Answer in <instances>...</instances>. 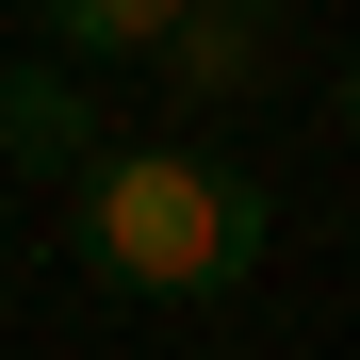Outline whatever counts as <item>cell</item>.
I'll return each mask as SVG.
<instances>
[{
  "mask_svg": "<svg viewBox=\"0 0 360 360\" xmlns=\"http://www.w3.org/2000/svg\"><path fill=\"white\" fill-rule=\"evenodd\" d=\"M262 180L229 148H82L66 164V262L148 311H229L262 278Z\"/></svg>",
  "mask_w": 360,
  "mask_h": 360,
  "instance_id": "cell-1",
  "label": "cell"
},
{
  "mask_svg": "<svg viewBox=\"0 0 360 360\" xmlns=\"http://www.w3.org/2000/svg\"><path fill=\"white\" fill-rule=\"evenodd\" d=\"M262 33H278V0H180L164 49H148V82H164L180 115H246V98H262Z\"/></svg>",
  "mask_w": 360,
  "mask_h": 360,
  "instance_id": "cell-2",
  "label": "cell"
},
{
  "mask_svg": "<svg viewBox=\"0 0 360 360\" xmlns=\"http://www.w3.org/2000/svg\"><path fill=\"white\" fill-rule=\"evenodd\" d=\"M164 17H180V0H33V33L66 49V66H148Z\"/></svg>",
  "mask_w": 360,
  "mask_h": 360,
  "instance_id": "cell-3",
  "label": "cell"
},
{
  "mask_svg": "<svg viewBox=\"0 0 360 360\" xmlns=\"http://www.w3.org/2000/svg\"><path fill=\"white\" fill-rule=\"evenodd\" d=\"M0 148L66 180V164H82V98H66V82H0Z\"/></svg>",
  "mask_w": 360,
  "mask_h": 360,
  "instance_id": "cell-4",
  "label": "cell"
},
{
  "mask_svg": "<svg viewBox=\"0 0 360 360\" xmlns=\"http://www.w3.org/2000/svg\"><path fill=\"white\" fill-rule=\"evenodd\" d=\"M344 148H360V66H344Z\"/></svg>",
  "mask_w": 360,
  "mask_h": 360,
  "instance_id": "cell-5",
  "label": "cell"
}]
</instances>
